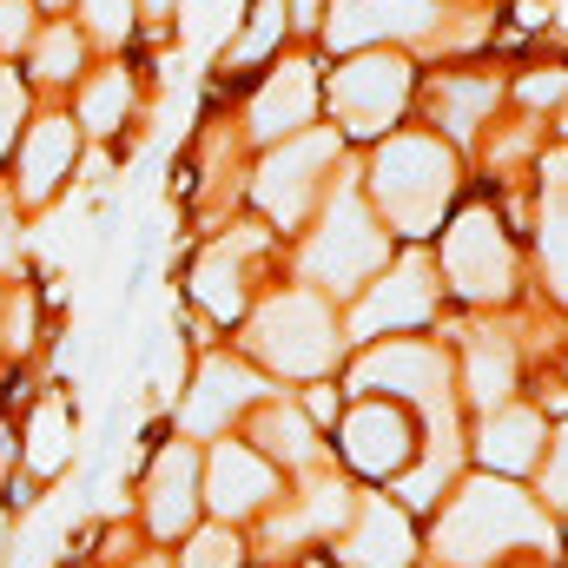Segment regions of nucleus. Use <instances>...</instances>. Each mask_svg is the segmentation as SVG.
Here are the masks:
<instances>
[{"label":"nucleus","mask_w":568,"mask_h":568,"mask_svg":"<svg viewBox=\"0 0 568 568\" xmlns=\"http://www.w3.org/2000/svg\"><path fill=\"white\" fill-rule=\"evenodd\" d=\"M542 536H549V523L529 509V496H516L509 483H476V489H463L456 509L443 516L436 556H449V562H483V556H496L503 542H542Z\"/></svg>","instance_id":"f257e3e1"},{"label":"nucleus","mask_w":568,"mask_h":568,"mask_svg":"<svg viewBox=\"0 0 568 568\" xmlns=\"http://www.w3.org/2000/svg\"><path fill=\"white\" fill-rule=\"evenodd\" d=\"M456 192V165L436 140H390L377 152V199L397 232H429Z\"/></svg>","instance_id":"f03ea898"},{"label":"nucleus","mask_w":568,"mask_h":568,"mask_svg":"<svg viewBox=\"0 0 568 568\" xmlns=\"http://www.w3.org/2000/svg\"><path fill=\"white\" fill-rule=\"evenodd\" d=\"M377 265H384V232H377V219L357 205V192H337V199H331V219H324V232H317V245H311V272L331 284V291H357Z\"/></svg>","instance_id":"7ed1b4c3"},{"label":"nucleus","mask_w":568,"mask_h":568,"mask_svg":"<svg viewBox=\"0 0 568 568\" xmlns=\"http://www.w3.org/2000/svg\"><path fill=\"white\" fill-rule=\"evenodd\" d=\"M252 337H258V351H265L278 371H324V364L337 357V324H331L324 304L304 297V291L278 297V304L258 317Z\"/></svg>","instance_id":"20e7f679"},{"label":"nucleus","mask_w":568,"mask_h":568,"mask_svg":"<svg viewBox=\"0 0 568 568\" xmlns=\"http://www.w3.org/2000/svg\"><path fill=\"white\" fill-rule=\"evenodd\" d=\"M404 93H410V67L390 60V53H371V60H357V67L337 73L331 106H337V120H344L351 133H377V126L397 120Z\"/></svg>","instance_id":"39448f33"},{"label":"nucleus","mask_w":568,"mask_h":568,"mask_svg":"<svg viewBox=\"0 0 568 568\" xmlns=\"http://www.w3.org/2000/svg\"><path fill=\"white\" fill-rule=\"evenodd\" d=\"M443 272L463 297H503L509 291V245L489 212H463L456 232L443 239Z\"/></svg>","instance_id":"423d86ee"},{"label":"nucleus","mask_w":568,"mask_h":568,"mask_svg":"<svg viewBox=\"0 0 568 568\" xmlns=\"http://www.w3.org/2000/svg\"><path fill=\"white\" fill-rule=\"evenodd\" d=\"M331 152H337V140L331 133H304V140H291L284 152H272L265 159V172H258V199H265V212L272 219H297L304 212V199H311V179L331 165Z\"/></svg>","instance_id":"0eeeda50"},{"label":"nucleus","mask_w":568,"mask_h":568,"mask_svg":"<svg viewBox=\"0 0 568 568\" xmlns=\"http://www.w3.org/2000/svg\"><path fill=\"white\" fill-rule=\"evenodd\" d=\"M357 384H364V390H377V384H390V390H410V397H424L429 410H436V424L449 429V404H443V364H436V351H417V344H390V351L364 357Z\"/></svg>","instance_id":"6e6552de"},{"label":"nucleus","mask_w":568,"mask_h":568,"mask_svg":"<svg viewBox=\"0 0 568 568\" xmlns=\"http://www.w3.org/2000/svg\"><path fill=\"white\" fill-rule=\"evenodd\" d=\"M429 20H436L429 0H337L331 40L337 47H364V40H390V33H424Z\"/></svg>","instance_id":"1a4fd4ad"},{"label":"nucleus","mask_w":568,"mask_h":568,"mask_svg":"<svg viewBox=\"0 0 568 568\" xmlns=\"http://www.w3.org/2000/svg\"><path fill=\"white\" fill-rule=\"evenodd\" d=\"M212 509L219 516H252V509H265L272 496H278V476L252 456V449H239V443H225L219 456H212Z\"/></svg>","instance_id":"9d476101"},{"label":"nucleus","mask_w":568,"mask_h":568,"mask_svg":"<svg viewBox=\"0 0 568 568\" xmlns=\"http://www.w3.org/2000/svg\"><path fill=\"white\" fill-rule=\"evenodd\" d=\"M429 304H436V284H429V265L424 258H410V265H397L390 278L371 291V304L357 311V331L371 337V331H397V324H424L429 317Z\"/></svg>","instance_id":"9b49d317"},{"label":"nucleus","mask_w":568,"mask_h":568,"mask_svg":"<svg viewBox=\"0 0 568 568\" xmlns=\"http://www.w3.org/2000/svg\"><path fill=\"white\" fill-rule=\"evenodd\" d=\"M344 449H351V463H357V469L390 476V469H404V463H410V429H404L397 410L364 404V410H351V424H344Z\"/></svg>","instance_id":"f8f14e48"},{"label":"nucleus","mask_w":568,"mask_h":568,"mask_svg":"<svg viewBox=\"0 0 568 568\" xmlns=\"http://www.w3.org/2000/svg\"><path fill=\"white\" fill-rule=\"evenodd\" d=\"M344 562L351 568H410V523L384 496H371L357 509V529L344 542Z\"/></svg>","instance_id":"ddd939ff"},{"label":"nucleus","mask_w":568,"mask_h":568,"mask_svg":"<svg viewBox=\"0 0 568 568\" xmlns=\"http://www.w3.org/2000/svg\"><path fill=\"white\" fill-rule=\"evenodd\" d=\"M311 106H317V93H311V67H278L272 80H265V93L252 100V126L265 133V140H291V133H304V120H311Z\"/></svg>","instance_id":"4468645a"},{"label":"nucleus","mask_w":568,"mask_h":568,"mask_svg":"<svg viewBox=\"0 0 568 568\" xmlns=\"http://www.w3.org/2000/svg\"><path fill=\"white\" fill-rule=\"evenodd\" d=\"M252 397H258V377L245 364H225L219 357V364L199 371V390L185 397V429H219L232 410H245Z\"/></svg>","instance_id":"2eb2a0df"},{"label":"nucleus","mask_w":568,"mask_h":568,"mask_svg":"<svg viewBox=\"0 0 568 568\" xmlns=\"http://www.w3.org/2000/svg\"><path fill=\"white\" fill-rule=\"evenodd\" d=\"M192 503H199V489H192V449L179 443V449H165L159 469H152V529H159V536H179V529L192 523Z\"/></svg>","instance_id":"dca6fc26"},{"label":"nucleus","mask_w":568,"mask_h":568,"mask_svg":"<svg viewBox=\"0 0 568 568\" xmlns=\"http://www.w3.org/2000/svg\"><path fill=\"white\" fill-rule=\"evenodd\" d=\"M67 165H73V120H40L27 133V152H20V179H27L20 192L27 199H47Z\"/></svg>","instance_id":"f3484780"},{"label":"nucleus","mask_w":568,"mask_h":568,"mask_svg":"<svg viewBox=\"0 0 568 568\" xmlns=\"http://www.w3.org/2000/svg\"><path fill=\"white\" fill-rule=\"evenodd\" d=\"M536 443H542V424L529 410H496L489 429H483V463L489 469H529L536 463Z\"/></svg>","instance_id":"a211bd4d"},{"label":"nucleus","mask_w":568,"mask_h":568,"mask_svg":"<svg viewBox=\"0 0 568 568\" xmlns=\"http://www.w3.org/2000/svg\"><path fill=\"white\" fill-rule=\"evenodd\" d=\"M509 390H516V357H509V344H496V337L476 331V344H469V397H476L483 410H503Z\"/></svg>","instance_id":"6ab92c4d"},{"label":"nucleus","mask_w":568,"mask_h":568,"mask_svg":"<svg viewBox=\"0 0 568 568\" xmlns=\"http://www.w3.org/2000/svg\"><path fill=\"white\" fill-rule=\"evenodd\" d=\"M542 185H549V212H542V258H549V272H556V291H568V159H549Z\"/></svg>","instance_id":"aec40b11"},{"label":"nucleus","mask_w":568,"mask_h":568,"mask_svg":"<svg viewBox=\"0 0 568 568\" xmlns=\"http://www.w3.org/2000/svg\"><path fill=\"white\" fill-rule=\"evenodd\" d=\"M496 106V80H443L436 87V120L449 133H476V120Z\"/></svg>","instance_id":"412c9836"},{"label":"nucleus","mask_w":568,"mask_h":568,"mask_svg":"<svg viewBox=\"0 0 568 568\" xmlns=\"http://www.w3.org/2000/svg\"><path fill=\"white\" fill-rule=\"evenodd\" d=\"M27 463H33V476H53V469L67 463V404H40V410H33Z\"/></svg>","instance_id":"4be33fe9"},{"label":"nucleus","mask_w":568,"mask_h":568,"mask_svg":"<svg viewBox=\"0 0 568 568\" xmlns=\"http://www.w3.org/2000/svg\"><path fill=\"white\" fill-rule=\"evenodd\" d=\"M199 297L219 311V317H232L239 304H245V291H239V265H232V252H212L205 265H199Z\"/></svg>","instance_id":"5701e85b"},{"label":"nucleus","mask_w":568,"mask_h":568,"mask_svg":"<svg viewBox=\"0 0 568 568\" xmlns=\"http://www.w3.org/2000/svg\"><path fill=\"white\" fill-rule=\"evenodd\" d=\"M126 73H113V80H100V87H87V100H80V113H87V126L93 133H113L120 126V113H126Z\"/></svg>","instance_id":"b1692460"},{"label":"nucleus","mask_w":568,"mask_h":568,"mask_svg":"<svg viewBox=\"0 0 568 568\" xmlns=\"http://www.w3.org/2000/svg\"><path fill=\"white\" fill-rule=\"evenodd\" d=\"M265 443H272L278 456H291V463H304V456H311V429H304L297 410H265Z\"/></svg>","instance_id":"393cba45"},{"label":"nucleus","mask_w":568,"mask_h":568,"mask_svg":"<svg viewBox=\"0 0 568 568\" xmlns=\"http://www.w3.org/2000/svg\"><path fill=\"white\" fill-rule=\"evenodd\" d=\"M239 536L232 529H205V536H192V549H185V568H239Z\"/></svg>","instance_id":"a878e982"},{"label":"nucleus","mask_w":568,"mask_h":568,"mask_svg":"<svg viewBox=\"0 0 568 568\" xmlns=\"http://www.w3.org/2000/svg\"><path fill=\"white\" fill-rule=\"evenodd\" d=\"M73 67H80V40H73L67 27H53V33L40 40V73H47V80H67Z\"/></svg>","instance_id":"bb28decb"},{"label":"nucleus","mask_w":568,"mask_h":568,"mask_svg":"<svg viewBox=\"0 0 568 568\" xmlns=\"http://www.w3.org/2000/svg\"><path fill=\"white\" fill-rule=\"evenodd\" d=\"M549 503H568V429L556 436V456H549Z\"/></svg>","instance_id":"cd10ccee"},{"label":"nucleus","mask_w":568,"mask_h":568,"mask_svg":"<svg viewBox=\"0 0 568 568\" xmlns=\"http://www.w3.org/2000/svg\"><path fill=\"white\" fill-rule=\"evenodd\" d=\"M87 13H93L100 33H120L126 27V0H87Z\"/></svg>","instance_id":"c85d7f7f"},{"label":"nucleus","mask_w":568,"mask_h":568,"mask_svg":"<svg viewBox=\"0 0 568 568\" xmlns=\"http://www.w3.org/2000/svg\"><path fill=\"white\" fill-rule=\"evenodd\" d=\"M13 120H20V87L0 73V152H7V133H13Z\"/></svg>","instance_id":"c756f323"},{"label":"nucleus","mask_w":568,"mask_h":568,"mask_svg":"<svg viewBox=\"0 0 568 568\" xmlns=\"http://www.w3.org/2000/svg\"><path fill=\"white\" fill-rule=\"evenodd\" d=\"M0 40H27V7L20 0H0Z\"/></svg>","instance_id":"7c9ffc66"},{"label":"nucleus","mask_w":568,"mask_h":568,"mask_svg":"<svg viewBox=\"0 0 568 568\" xmlns=\"http://www.w3.org/2000/svg\"><path fill=\"white\" fill-rule=\"evenodd\" d=\"M523 93H529L536 106H542V100H562V93H568V73H549V80H529Z\"/></svg>","instance_id":"2f4dec72"},{"label":"nucleus","mask_w":568,"mask_h":568,"mask_svg":"<svg viewBox=\"0 0 568 568\" xmlns=\"http://www.w3.org/2000/svg\"><path fill=\"white\" fill-rule=\"evenodd\" d=\"M0 542H7V516H0Z\"/></svg>","instance_id":"473e14b6"},{"label":"nucleus","mask_w":568,"mask_h":568,"mask_svg":"<svg viewBox=\"0 0 568 568\" xmlns=\"http://www.w3.org/2000/svg\"><path fill=\"white\" fill-rule=\"evenodd\" d=\"M562 27H568V0H562Z\"/></svg>","instance_id":"72a5a7b5"},{"label":"nucleus","mask_w":568,"mask_h":568,"mask_svg":"<svg viewBox=\"0 0 568 568\" xmlns=\"http://www.w3.org/2000/svg\"><path fill=\"white\" fill-rule=\"evenodd\" d=\"M152 7H172V0H152Z\"/></svg>","instance_id":"f704fd0d"},{"label":"nucleus","mask_w":568,"mask_h":568,"mask_svg":"<svg viewBox=\"0 0 568 568\" xmlns=\"http://www.w3.org/2000/svg\"><path fill=\"white\" fill-rule=\"evenodd\" d=\"M47 7H60V0H47Z\"/></svg>","instance_id":"c9c22d12"}]
</instances>
